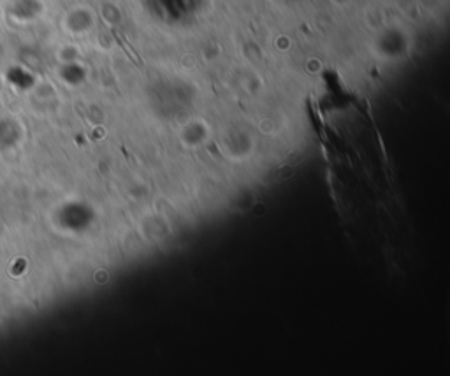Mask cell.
<instances>
[{
    "label": "cell",
    "instance_id": "2",
    "mask_svg": "<svg viewBox=\"0 0 450 376\" xmlns=\"http://www.w3.org/2000/svg\"><path fill=\"white\" fill-rule=\"evenodd\" d=\"M25 267H27V260L18 259L16 262L11 266V274H13V276H20V274L25 273Z\"/></svg>",
    "mask_w": 450,
    "mask_h": 376
},
{
    "label": "cell",
    "instance_id": "1",
    "mask_svg": "<svg viewBox=\"0 0 450 376\" xmlns=\"http://www.w3.org/2000/svg\"><path fill=\"white\" fill-rule=\"evenodd\" d=\"M16 137L18 132H14L13 122H0V139H2L4 146H13Z\"/></svg>",
    "mask_w": 450,
    "mask_h": 376
}]
</instances>
